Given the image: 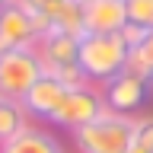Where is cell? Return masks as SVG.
I'll use <instances>...</instances> for the list:
<instances>
[{"instance_id": "cell-3", "label": "cell", "mask_w": 153, "mask_h": 153, "mask_svg": "<svg viewBox=\"0 0 153 153\" xmlns=\"http://www.w3.org/2000/svg\"><path fill=\"white\" fill-rule=\"evenodd\" d=\"M35 54H38V61H42V67H45V74L54 76V80H61L64 86L89 83L83 76V70H80V38L76 35L48 29L45 35L38 38Z\"/></svg>"}, {"instance_id": "cell-12", "label": "cell", "mask_w": 153, "mask_h": 153, "mask_svg": "<svg viewBox=\"0 0 153 153\" xmlns=\"http://www.w3.org/2000/svg\"><path fill=\"white\" fill-rule=\"evenodd\" d=\"M124 70L153 80V29L131 48V57H128V67H124Z\"/></svg>"}, {"instance_id": "cell-2", "label": "cell", "mask_w": 153, "mask_h": 153, "mask_svg": "<svg viewBox=\"0 0 153 153\" xmlns=\"http://www.w3.org/2000/svg\"><path fill=\"white\" fill-rule=\"evenodd\" d=\"M131 134H134L131 115H118L112 108H105L89 124L70 131V137H74L76 153H128Z\"/></svg>"}, {"instance_id": "cell-14", "label": "cell", "mask_w": 153, "mask_h": 153, "mask_svg": "<svg viewBox=\"0 0 153 153\" xmlns=\"http://www.w3.org/2000/svg\"><path fill=\"white\" fill-rule=\"evenodd\" d=\"M124 10H128V22L137 29H153V0H124Z\"/></svg>"}, {"instance_id": "cell-15", "label": "cell", "mask_w": 153, "mask_h": 153, "mask_svg": "<svg viewBox=\"0 0 153 153\" xmlns=\"http://www.w3.org/2000/svg\"><path fill=\"white\" fill-rule=\"evenodd\" d=\"M16 3L26 10V13H32L35 19H42V22H45V19L51 16L61 3H64V0H16Z\"/></svg>"}, {"instance_id": "cell-13", "label": "cell", "mask_w": 153, "mask_h": 153, "mask_svg": "<svg viewBox=\"0 0 153 153\" xmlns=\"http://www.w3.org/2000/svg\"><path fill=\"white\" fill-rule=\"evenodd\" d=\"M128 153H153V112H143L134 118V134Z\"/></svg>"}, {"instance_id": "cell-11", "label": "cell", "mask_w": 153, "mask_h": 153, "mask_svg": "<svg viewBox=\"0 0 153 153\" xmlns=\"http://www.w3.org/2000/svg\"><path fill=\"white\" fill-rule=\"evenodd\" d=\"M29 124H32V118H29V112L22 108V102L0 96V143L13 140L16 134L26 131Z\"/></svg>"}, {"instance_id": "cell-5", "label": "cell", "mask_w": 153, "mask_h": 153, "mask_svg": "<svg viewBox=\"0 0 153 153\" xmlns=\"http://www.w3.org/2000/svg\"><path fill=\"white\" fill-rule=\"evenodd\" d=\"M105 112V96H102V86L96 83H83V86H70L57 105V112L51 115V121L54 128H64V131H76V128H83L89 124L93 118Z\"/></svg>"}, {"instance_id": "cell-1", "label": "cell", "mask_w": 153, "mask_h": 153, "mask_svg": "<svg viewBox=\"0 0 153 153\" xmlns=\"http://www.w3.org/2000/svg\"><path fill=\"white\" fill-rule=\"evenodd\" d=\"M128 57H131V48L121 38V32L80 38V70L96 86H105L112 76H118L128 67Z\"/></svg>"}, {"instance_id": "cell-7", "label": "cell", "mask_w": 153, "mask_h": 153, "mask_svg": "<svg viewBox=\"0 0 153 153\" xmlns=\"http://www.w3.org/2000/svg\"><path fill=\"white\" fill-rule=\"evenodd\" d=\"M42 38V22L32 13L7 3L0 7V51H19V48H35Z\"/></svg>"}, {"instance_id": "cell-10", "label": "cell", "mask_w": 153, "mask_h": 153, "mask_svg": "<svg viewBox=\"0 0 153 153\" xmlns=\"http://www.w3.org/2000/svg\"><path fill=\"white\" fill-rule=\"evenodd\" d=\"M0 153H67V150L51 128L32 121L22 134H16L7 143H0Z\"/></svg>"}, {"instance_id": "cell-9", "label": "cell", "mask_w": 153, "mask_h": 153, "mask_svg": "<svg viewBox=\"0 0 153 153\" xmlns=\"http://www.w3.org/2000/svg\"><path fill=\"white\" fill-rule=\"evenodd\" d=\"M70 89V86H64L61 80H54V76H42L32 89H29L26 96H22V108L29 112V118L32 121H51V115L57 112V105H61V99H64V93Z\"/></svg>"}, {"instance_id": "cell-4", "label": "cell", "mask_w": 153, "mask_h": 153, "mask_svg": "<svg viewBox=\"0 0 153 153\" xmlns=\"http://www.w3.org/2000/svg\"><path fill=\"white\" fill-rule=\"evenodd\" d=\"M45 76V67L38 61L35 48L19 51H0V96L22 102V96Z\"/></svg>"}, {"instance_id": "cell-6", "label": "cell", "mask_w": 153, "mask_h": 153, "mask_svg": "<svg viewBox=\"0 0 153 153\" xmlns=\"http://www.w3.org/2000/svg\"><path fill=\"white\" fill-rule=\"evenodd\" d=\"M105 96V108H112L118 115H143V108L153 102V80L147 76H137L131 70H121L118 76H112L108 83L102 86Z\"/></svg>"}, {"instance_id": "cell-16", "label": "cell", "mask_w": 153, "mask_h": 153, "mask_svg": "<svg viewBox=\"0 0 153 153\" xmlns=\"http://www.w3.org/2000/svg\"><path fill=\"white\" fill-rule=\"evenodd\" d=\"M7 3H16V0H0V7H7Z\"/></svg>"}, {"instance_id": "cell-8", "label": "cell", "mask_w": 153, "mask_h": 153, "mask_svg": "<svg viewBox=\"0 0 153 153\" xmlns=\"http://www.w3.org/2000/svg\"><path fill=\"white\" fill-rule=\"evenodd\" d=\"M128 26L124 0H83V29L86 35L121 32Z\"/></svg>"}]
</instances>
